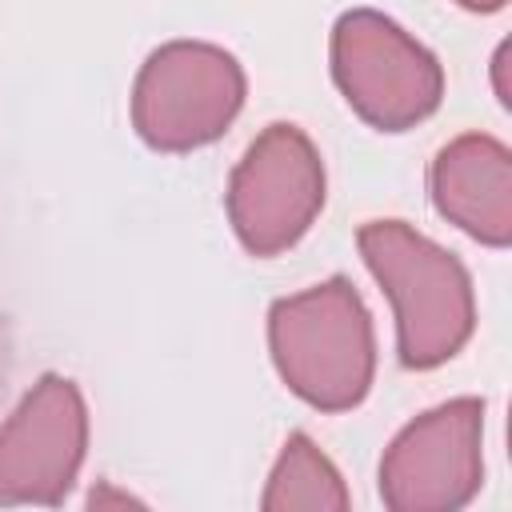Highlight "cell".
<instances>
[{
    "instance_id": "cell-2",
    "label": "cell",
    "mask_w": 512,
    "mask_h": 512,
    "mask_svg": "<svg viewBox=\"0 0 512 512\" xmlns=\"http://www.w3.org/2000/svg\"><path fill=\"white\" fill-rule=\"evenodd\" d=\"M268 344L280 380L320 412H348L368 396L376 344L352 280L332 276L284 296L268 312Z\"/></svg>"
},
{
    "instance_id": "cell-11",
    "label": "cell",
    "mask_w": 512,
    "mask_h": 512,
    "mask_svg": "<svg viewBox=\"0 0 512 512\" xmlns=\"http://www.w3.org/2000/svg\"><path fill=\"white\" fill-rule=\"evenodd\" d=\"M460 8H468V12H500L508 0H456Z\"/></svg>"
},
{
    "instance_id": "cell-5",
    "label": "cell",
    "mask_w": 512,
    "mask_h": 512,
    "mask_svg": "<svg viewBox=\"0 0 512 512\" xmlns=\"http://www.w3.org/2000/svg\"><path fill=\"white\" fill-rule=\"evenodd\" d=\"M324 208V160L296 124H268L232 168L228 220L252 256L292 248Z\"/></svg>"
},
{
    "instance_id": "cell-4",
    "label": "cell",
    "mask_w": 512,
    "mask_h": 512,
    "mask_svg": "<svg viewBox=\"0 0 512 512\" xmlns=\"http://www.w3.org/2000/svg\"><path fill=\"white\" fill-rule=\"evenodd\" d=\"M244 104V68L216 44L172 40L156 48L132 84V124L156 152L212 144Z\"/></svg>"
},
{
    "instance_id": "cell-9",
    "label": "cell",
    "mask_w": 512,
    "mask_h": 512,
    "mask_svg": "<svg viewBox=\"0 0 512 512\" xmlns=\"http://www.w3.org/2000/svg\"><path fill=\"white\" fill-rule=\"evenodd\" d=\"M260 504H264V512H296V508L344 512L348 492H344V480L332 468V460L304 432H292L272 476H268V492Z\"/></svg>"
},
{
    "instance_id": "cell-7",
    "label": "cell",
    "mask_w": 512,
    "mask_h": 512,
    "mask_svg": "<svg viewBox=\"0 0 512 512\" xmlns=\"http://www.w3.org/2000/svg\"><path fill=\"white\" fill-rule=\"evenodd\" d=\"M88 412L72 380L48 372L0 424V504H60L84 464Z\"/></svg>"
},
{
    "instance_id": "cell-6",
    "label": "cell",
    "mask_w": 512,
    "mask_h": 512,
    "mask_svg": "<svg viewBox=\"0 0 512 512\" xmlns=\"http://www.w3.org/2000/svg\"><path fill=\"white\" fill-rule=\"evenodd\" d=\"M484 400L460 396L416 416L380 460V496L392 512H452L484 476Z\"/></svg>"
},
{
    "instance_id": "cell-3",
    "label": "cell",
    "mask_w": 512,
    "mask_h": 512,
    "mask_svg": "<svg viewBox=\"0 0 512 512\" xmlns=\"http://www.w3.org/2000/svg\"><path fill=\"white\" fill-rule=\"evenodd\" d=\"M332 76L348 108L380 132H404L428 120L444 96L440 60L396 20L356 8L332 28Z\"/></svg>"
},
{
    "instance_id": "cell-1",
    "label": "cell",
    "mask_w": 512,
    "mask_h": 512,
    "mask_svg": "<svg viewBox=\"0 0 512 512\" xmlns=\"http://www.w3.org/2000/svg\"><path fill=\"white\" fill-rule=\"evenodd\" d=\"M356 244L392 300L400 364L424 372L452 360L476 324L464 264L404 220H372L356 232Z\"/></svg>"
},
{
    "instance_id": "cell-8",
    "label": "cell",
    "mask_w": 512,
    "mask_h": 512,
    "mask_svg": "<svg viewBox=\"0 0 512 512\" xmlns=\"http://www.w3.org/2000/svg\"><path fill=\"white\" fill-rule=\"evenodd\" d=\"M428 184L444 220L492 248L512 240V156L496 136L468 132L444 144Z\"/></svg>"
},
{
    "instance_id": "cell-10",
    "label": "cell",
    "mask_w": 512,
    "mask_h": 512,
    "mask_svg": "<svg viewBox=\"0 0 512 512\" xmlns=\"http://www.w3.org/2000/svg\"><path fill=\"white\" fill-rule=\"evenodd\" d=\"M88 504H92V508H104V504H120V508H124V504H140V500H132V496H124V492H108V488L100 484V488L88 496Z\"/></svg>"
}]
</instances>
